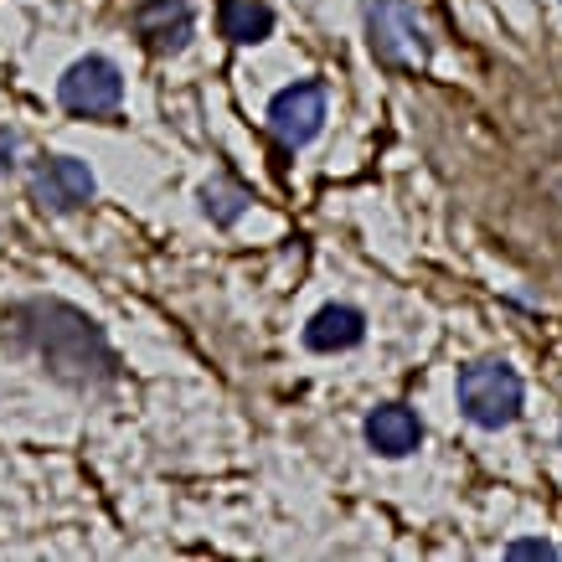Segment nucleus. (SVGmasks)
<instances>
[{"mask_svg":"<svg viewBox=\"0 0 562 562\" xmlns=\"http://www.w3.org/2000/svg\"><path fill=\"white\" fill-rule=\"evenodd\" d=\"M321 124H325V88L321 83H294L269 103V130L284 139V145L315 139Z\"/></svg>","mask_w":562,"mask_h":562,"instance_id":"nucleus-4","label":"nucleus"},{"mask_svg":"<svg viewBox=\"0 0 562 562\" xmlns=\"http://www.w3.org/2000/svg\"><path fill=\"white\" fill-rule=\"evenodd\" d=\"M32 187L47 206L72 212V206H83L88 196H93V176H88V166H78V160H47V166L36 171Z\"/></svg>","mask_w":562,"mask_h":562,"instance_id":"nucleus-5","label":"nucleus"},{"mask_svg":"<svg viewBox=\"0 0 562 562\" xmlns=\"http://www.w3.org/2000/svg\"><path fill=\"white\" fill-rule=\"evenodd\" d=\"M222 32L233 36V42H263V36L273 32V11L263 5V0H227L222 5Z\"/></svg>","mask_w":562,"mask_h":562,"instance_id":"nucleus-9","label":"nucleus"},{"mask_svg":"<svg viewBox=\"0 0 562 562\" xmlns=\"http://www.w3.org/2000/svg\"><path fill=\"white\" fill-rule=\"evenodd\" d=\"M361 330H367L361 310H351V305H325L321 315L305 325V346H310V351H346V346L361 341Z\"/></svg>","mask_w":562,"mask_h":562,"instance_id":"nucleus-8","label":"nucleus"},{"mask_svg":"<svg viewBox=\"0 0 562 562\" xmlns=\"http://www.w3.org/2000/svg\"><path fill=\"white\" fill-rule=\"evenodd\" d=\"M460 408L480 428H506L521 413V376L501 361H480L460 376Z\"/></svg>","mask_w":562,"mask_h":562,"instance_id":"nucleus-1","label":"nucleus"},{"mask_svg":"<svg viewBox=\"0 0 562 562\" xmlns=\"http://www.w3.org/2000/svg\"><path fill=\"white\" fill-rule=\"evenodd\" d=\"M57 99H63V109L88 114V120H93V114H114L124 99V78L109 57H83V63H72V68L63 72Z\"/></svg>","mask_w":562,"mask_h":562,"instance_id":"nucleus-3","label":"nucleus"},{"mask_svg":"<svg viewBox=\"0 0 562 562\" xmlns=\"http://www.w3.org/2000/svg\"><path fill=\"white\" fill-rule=\"evenodd\" d=\"M372 47L392 68H418L428 57L424 21H418L408 0H376L372 5Z\"/></svg>","mask_w":562,"mask_h":562,"instance_id":"nucleus-2","label":"nucleus"},{"mask_svg":"<svg viewBox=\"0 0 562 562\" xmlns=\"http://www.w3.org/2000/svg\"><path fill=\"white\" fill-rule=\"evenodd\" d=\"M243 202H248V196H243V187H233V181H217V187H206V212H212L217 222H233V217L243 212Z\"/></svg>","mask_w":562,"mask_h":562,"instance_id":"nucleus-10","label":"nucleus"},{"mask_svg":"<svg viewBox=\"0 0 562 562\" xmlns=\"http://www.w3.org/2000/svg\"><path fill=\"white\" fill-rule=\"evenodd\" d=\"M135 26L150 47H181L191 36V5L187 0H139L135 11Z\"/></svg>","mask_w":562,"mask_h":562,"instance_id":"nucleus-7","label":"nucleus"},{"mask_svg":"<svg viewBox=\"0 0 562 562\" xmlns=\"http://www.w3.org/2000/svg\"><path fill=\"white\" fill-rule=\"evenodd\" d=\"M418 439H424V424H418L413 408L387 403V408H376L372 418H367V443H372L376 454H392V460H397V454H413Z\"/></svg>","mask_w":562,"mask_h":562,"instance_id":"nucleus-6","label":"nucleus"},{"mask_svg":"<svg viewBox=\"0 0 562 562\" xmlns=\"http://www.w3.org/2000/svg\"><path fill=\"white\" fill-rule=\"evenodd\" d=\"M512 558H552V547H547V542H516Z\"/></svg>","mask_w":562,"mask_h":562,"instance_id":"nucleus-11","label":"nucleus"}]
</instances>
